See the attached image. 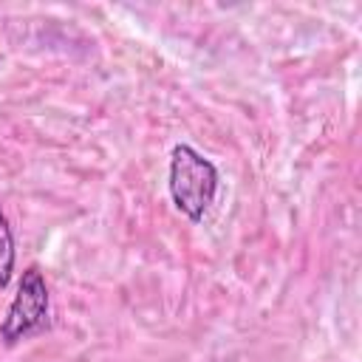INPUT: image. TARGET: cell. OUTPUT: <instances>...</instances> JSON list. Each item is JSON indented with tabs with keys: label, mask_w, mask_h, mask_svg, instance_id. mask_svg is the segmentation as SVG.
<instances>
[{
	"label": "cell",
	"mask_w": 362,
	"mask_h": 362,
	"mask_svg": "<svg viewBox=\"0 0 362 362\" xmlns=\"http://www.w3.org/2000/svg\"><path fill=\"white\" fill-rule=\"evenodd\" d=\"M218 192V170L189 144H175L170 153V195L175 206L189 218L201 221Z\"/></svg>",
	"instance_id": "6da1fadb"
},
{
	"label": "cell",
	"mask_w": 362,
	"mask_h": 362,
	"mask_svg": "<svg viewBox=\"0 0 362 362\" xmlns=\"http://www.w3.org/2000/svg\"><path fill=\"white\" fill-rule=\"evenodd\" d=\"M48 317V286L37 266L23 272V280L17 286V294L6 311V320L0 325V337L6 345H14L17 339L37 331Z\"/></svg>",
	"instance_id": "7a4b0ae2"
},
{
	"label": "cell",
	"mask_w": 362,
	"mask_h": 362,
	"mask_svg": "<svg viewBox=\"0 0 362 362\" xmlns=\"http://www.w3.org/2000/svg\"><path fill=\"white\" fill-rule=\"evenodd\" d=\"M11 272H14V238L6 215L0 212V288L11 280Z\"/></svg>",
	"instance_id": "3957f363"
}]
</instances>
